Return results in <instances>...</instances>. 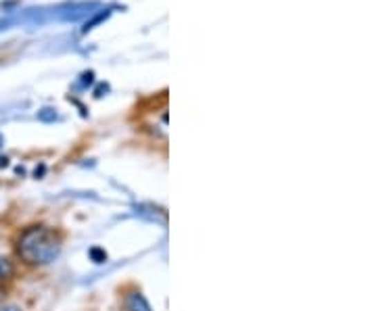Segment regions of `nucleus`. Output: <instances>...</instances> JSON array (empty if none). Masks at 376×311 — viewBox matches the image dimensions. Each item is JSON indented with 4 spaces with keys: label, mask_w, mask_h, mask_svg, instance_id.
Masks as SVG:
<instances>
[{
    "label": "nucleus",
    "mask_w": 376,
    "mask_h": 311,
    "mask_svg": "<svg viewBox=\"0 0 376 311\" xmlns=\"http://www.w3.org/2000/svg\"><path fill=\"white\" fill-rule=\"evenodd\" d=\"M0 311H21V307L19 305H5Z\"/></svg>",
    "instance_id": "obj_4"
},
{
    "label": "nucleus",
    "mask_w": 376,
    "mask_h": 311,
    "mask_svg": "<svg viewBox=\"0 0 376 311\" xmlns=\"http://www.w3.org/2000/svg\"><path fill=\"white\" fill-rule=\"evenodd\" d=\"M13 276H15V263L7 255H0V284L11 280Z\"/></svg>",
    "instance_id": "obj_3"
},
{
    "label": "nucleus",
    "mask_w": 376,
    "mask_h": 311,
    "mask_svg": "<svg viewBox=\"0 0 376 311\" xmlns=\"http://www.w3.org/2000/svg\"><path fill=\"white\" fill-rule=\"evenodd\" d=\"M63 241L59 232L48 226H30L26 228L15 243L17 257L28 265H50L59 259Z\"/></svg>",
    "instance_id": "obj_1"
},
{
    "label": "nucleus",
    "mask_w": 376,
    "mask_h": 311,
    "mask_svg": "<svg viewBox=\"0 0 376 311\" xmlns=\"http://www.w3.org/2000/svg\"><path fill=\"white\" fill-rule=\"evenodd\" d=\"M3 301H5V290L0 288V303H3Z\"/></svg>",
    "instance_id": "obj_5"
},
{
    "label": "nucleus",
    "mask_w": 376,
    "mask_h": 311,
    "mask_svg": "<svg viewBox=\"0 0 376 311\" xmlns=\"http://www.w3.org/2000/svg\"><path fill=\"white\" fill-rule=\"evenodd\" d=\"M126 305H128L130 311H151L147 299H144L140 292H130L128 299H126Z\"/></svg>",
    "instance_id": "obj_2"
}]
</instances>
